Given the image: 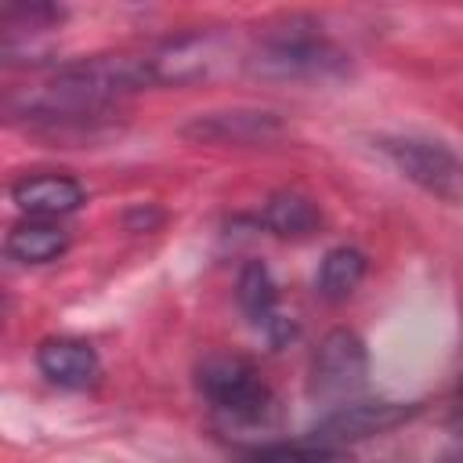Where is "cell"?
<instances>
[{"label": "cell", "instance_id": "cell-1", "mask_svg": "<svg viewBox=\"0 0 463 463\" xmlns=\"http://www.w3.org/2000/svg\"><path fill=\"white\" fill-rule=\"evenodd\" d=\"M148 83H156L148 58L101 54V58L65 65L47 83L7 98V112L11 116H29V119H36V123H43L58 134L61 127L94 119L105 105H112L116 98L134 94Z\"/></svg>", "mask_w": 463, "mask_h": 463}, {"label": "cell", "instance_id": "cell-2", "mask_svg": "<svg viewBox=\"0 0 463 463\" xmlns=\"http://www.w3.org/2000/svg\"><path fill=\"white\" fill-rule=\"evenodd\" d=\"M250 69L268 80H333L344 76L347 54L315 33H279L260 43Z\"/></svg>", "mask_w": 463, "mask_h": 463}, {"label": "cell", "instance_id": "cell-3", "mask_svg": "<svg viewBox=\"0 0 463 463\" xmlns=\"http://www.w3.org/2000/svg\"><path fill=\"white\" fill-rule=\"evenodd\" d=\"M199 391L210 398L217 412L239 423H257L271 409V394L253 373L250 362L235 354H213L199 365Z\"/></svg>", "mask_w": 463, "mask_h": 463}, {"label": "cell", "instance_id": "cell-4", "mask_svg": "<svg viewBox=\"0 0 463 463\" xmlns=\"http://www.w3.org/2000/svg\"><path fill=\"white\" fill-rule=\"evenodd\" d=\"M383 152L427 195H434L441 203H463V159L452 148H445L441 141L391 137V141H383Z\"/></svg>", "mask_w": 463, "mask_h": 463}, {"label": "cell", "instance_id": "cell-5", "mask_svg": "<svg viewBox=\"0 0 463 463\" xmlns=\"http://www.w3.org/2000/svg\"><path fill=\"white\" fill-rule=\"evenodd\" d=\"M369 354L354 329H333L322 336L315 358H311V387L322 398H344L354 394L365 383Z\"/></svg>", "mask_w": 463, "mask_h": 463}, {"label": "cell", "instance_id": "cell-6", "mask_svg": "<svg viewBox=\"0 0 463 463\" xmlns=\"http://www.w3.org/2000/svg\"><path fill=\"white\" fill-rule=\"evenodd\" d=\"M412 416H416V405H405V402H347V405H336L326 420H318V427L307 434V441L340 449L347 441H362V438L394 430L398 423H405Z\"/></svg>", "mask_w": 463, "mask_h": 463}, {"label": "cell", "instance_id": "cell-7", "mask_svg": "<svg viewBox=\"0 0 463 463\" xmlns=\"http://www.w3.org/2000/svg\"><path fill=\"white\" fill-rule=\"evenodd\" d=\"M181 134L203 145H268L286 134V123L268 109H224L192 116Z\"/></svg>", "mask_w": 463, "mask_h": 463}, {"label": "cell", "instance_id": "cell-8", "mask_svg": "<svg viewBox=\"0 0 463 463\" xmlns=\"http://www.w3.org/2000/svg\"><path fill=\"white\" fill-rule=\"evenodd\" d=\"M36 365L51 383L69 387V391H83L101 376V362H98L94 347L83 340H72V336L43 340L36 347Z\"/></svg>", "mask_w": 463, "mask_h": 463}, {"label": "cell", "instance_id": "cell-9", "mask_svg": "<svg viewBox=\"0 0 463 463\" xmlns=\"http://www.w3.org/2000/svg\"><path fill=\"white\" fill-rule=\"evenodd\" d=\"M213 61H217L213 33H192V36L170 40L148 58L156 83H192V80L206 76L213 69Z\"/></svg>", "mask_w": 463, "mask_h": 463}, {"label": "cell", "instance_id": "cell-10", "mask_svg": "<svg viewBox=\"0 0 463 463\" xmlns=\"http://www.w3.org/2000/svg\"><path fill=\"white\" fill-rule=\"evenodd\" d=\"M11 199L25 217L51 221V217L72 213L83 203V188L65 174H36V177H22L11 188Z\"/></svg>", "mask_w": 463, "mask_h": 463}, {"label": "cell", "instance_id": "cell-11", "mask_svg": "<svg viewBox=\"0 0 463 463\" xmlns=\"http://www.w3.org/2000/svg\"><path fill=\"white\" fill-rule=\"evenodd\" d=\"M69 246L65 228L51 224V221H22L7 232V253L22 264H47L54 257H61Z\"/></svg>", "mask_w": 463, "mask_h": 463}, {"label": "cell", "instance_id": "cell-12", "mask_svg": "<svg viewBox=\"0 0 463 463\" xmlns=\"http://www.w3.org/2000/svg\"><path fill=\"white\" fill-rule=\"evenodd\" d=\"M264 224L279 235V239H307L311 232H318L322 213L307 195L297 192H279L268 199L264 206Z\"/></svg>", "mask_w": 463, "mask_h": 463}, {"label": "cell", "instance_id": "cell-13", "mask_svg": "<svg viewBox=\"0 0 463 463\" xmlns=\"http://www.w3.org/2000/svg\"><path fill=\"white\" fill-rule=\"evenodd\" d=\"M365 275V253L354 246H336L322 257L318 275H315V289L322 300H344L358 289Z\"/></svg>", "mask_w": 463, "mask_h": 463}, {"label": "cell", "instance_id": "cell-14", "mask_svg": "<svg viewBox=\"0 0 463 463\" xmlns=\"http://www.w3.org/2000/svg\"><path fill=\"white\" fill-rule=\"evenodd\" d=\"M275 279H271V271L260 264V260H250V264H242V271H239V304H242V311L257 322V326H268L271 318H275Z\"/></svg>", "mask_w": 463, "mask_h": 463}, {"label": "cell", "instance_id": "cell-15", "mask_svg": "<svg viewBox=\"0 0 463 463\" xmlns=\"http://www.w3.org/2000/svg\"><path fill=\"white\" fill-rule=\"evenodd\" d=\"M239 463H347L340 449H326L315 441H297V445H268L257 449L253 456L239 459Z\"/></svg>", "mask_w": 463, "mask_h": 463}, {"label": "cell", "instance_id": "cell-16", "mask_svg": "<svg viewBox=\"0 0 463 463\" xmlns=\"http://www.w3.org/2000/svg\"><path fill=\"white\" fill-rule=\"evenodd\" d=\"M459 409H463V383H459Z\"/></svg>", "mask_w": 463, "mask_h": 463}]
</instances>
